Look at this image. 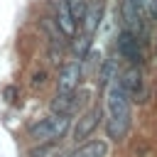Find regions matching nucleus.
I'll return each mask as SVG.
<instances>
[{"label":"nucleus","instance_id":"f257e3e1","mask_svg":"<svg viewBox=\"0 0 157 157\" xmlns=\"http://www.w3.org/2000/svg\"><path fill=\"white\" fill-rule=\"evenodd\" d=\"M132 123V98L130 93L118 83H110L105 93V130L110 140H123Z\"/></svg>","mask_w":157,"mask_h":157},{"label":"nucleus","instance_id":"f03ea898","mask_svg":"<svg viewBox=\"0 0 157 157\" xmlns=\"http://www.w3.org/2000/svg\"><path fill=\"white\" fill-rule=\"evenodd\" d=\"M69 130V115L64 113H52L42 120H37L34 125L27 128V137L37 140V142H49V140H61Z\"/></svg>","mask_w":157,"mask_h":157},{"label":"nucleus","instance_id":"7ed1b4c3","mask_svg":"<svg viewBox=\"0 0 157 157\" xmlns=\"http://www.w3.org/2000/svg\"><path fill=\"white\" fill-rule=\"evenodd\" d=\"M120 22H123V29L137 34L145 42V37H147V12H142L132 0H120Z\"/></svg>","mask_w":157,"mask_h":157},{"label":"nucleus","instance_id":"20e7f679","mask_svg":"<svg viewBox=\"0 0 157 157\" xmlns=\"http://www.w3.org/2000/svg\"><path fill=\"white\" fill-rule=\"evenodd\" d=\"M118 54L128 61V64H142L145 54H142V39L128 29H123L118 34Z\"/></svg>","mask_w":157,"mask_h":157},{"label":"nucleus","instance_id":"39448f33","mask_svg":"<svg viewBox=\"0 0 157 157\" xmlns=\"http://www.w3.org/2000/svg\"><path fill=\"white\" fill-rule=\"evenodd\" d=\"M120 86L130 93L132 101L142 103V91H145V81H142V64H128V69L120 74Z\"/></svg>","mask_w":157,"mask_h":157},{"label":"nucleus","instance_id":"423d86ee","mask_svg":"<svg viewBox=\"0 0 157 157\" xmlns=\"http://www.w3.org/2000/svg\"><path fill=\"white\" fill-rule=\"evenodd\" d=\"M81 83V61H66L59 69V78H56V91L59 93H74Z\"/></svg>","mask_w":157,"mask_h":157},{"label":"nucleus","instance_id":"0eeeda50","mask_svg":"<svg viewBox=\"0 0 157 157\" xmlns=\"http://www.w3.org/2000/svg\"><path fill=\"white\" fill-rule=\"evenodd\" d=\"M98 123H101V108L93 105V108L83 110L81 118H78V123H76V128H74V140H76V142L88 140V137L93 135V130L98 128Z\"/></svg>","mask_w":157,"mask_h":157},{"label":"nucleus","instance_id":"6e6552de","mask_svg":"<svg viewBox=\"0 0 157 157\" xmlns=\"http://www.w3.org/2000/svg\"><path fill=\"white\" fill-rule=\"evenodd\" d=\"M54 22H56L59 29L64 32V37H76L78 20L74 17V12H71V7H69L66 0H59V2H56V17H54Z\"/></svg>","mask_w":157,"mask_h":157},{"label":"nucleus","instance_id":"1a4fd4ad","mask_svg":"<svg viewBox=\"0 0 157 157\" xmlns=\"http://www.w3.org/2000/svg\"><path fill=\"white\" fill-rule=\"evenodd\" d=\"M103 12H105V5H103V0H88V7H86V15H83V32L86 34H96V29H98V25H101V20H103Z\"/></svg>","mask_w":157,"mask_h":157},{"label":"nucleus","instance_id":"9d476101","mask_svg":"<svg viewBox=\"0 0 157 157\" xmlns=\"http://www.w3.org/2000/svg\"><path fill=\"white\" fill-rule=\"evenodd\" d=\"M76 105H78L76 91H74V93H59V91H56V96H54L52 103H49L52 113H64V115H71V113L76 110Z\"/></svg>","mask_w":157,"mask_h":157},{"label":"nucleus","instance_id":"9b49d317","mask_svg":"<svg viewBox=\"0 0 157 157\" xmlns=\"http://www.w3.org/2000/svg\"><path fill=\"white\" fill-rule=\"evenodd\" d=\"M105 155H108L105 140H88V142H81L69 157H105Z\"/></svg>","mask_w":157,"mask_h":157},{"label":"nucleus","instance_id":"f8f14e48","mask_svg":"<svg viewBox=\"0 0 157 157\" xmlns=\"http://www.w3.org/2000/svg\"><path fill=\"white\" fill-rule=\"evenodd\" d=\"M64 147L59 140H49V142H39L37 147H32L27 152V157H61Z\"/></svg>","mask_w":157,"mask_h":157},{"label":"nucleus","instance_id":"ddd939ff","mask_svg":"<svg viewBox=\"0 0 157 157\" xmlns=\"http://www.w3.org/2000/svg\"><path fill=\"white\" fill-rule=\"evenodd\" d=\"M88 47H91V34H81L78 39H76V44H74V49H76V56L78 59H83L86 54H88Z\"/></svg>","mask_w":157,"mask_h":157},{"label":"nucleus","instance_id":"4468645a","mask_svg":"<svg viewBox=\"0 0 157 157\" xmlns=\"http://www.w3.org/2000/svg\"><path fill=\"white\" fill-rule=\"evenodd\" d=\"M69 2V7H71V12H74V17L81 22L83 20V15H86V7H88V0H66Z\"/></svg>","mask_w":157,"mask_h":157},{"label":"nucleus","instance_id":"2eb2a0df","mask_svg":"<svg viewBox=\"0 0 157 157\" xmlns=\"http://www.w3.org/2000/svg\"><path fill=\"white\" fill-rule=\"evenodd\" d=\"M132 2H135L142 12H147V10H150V0H132Z\"/></svg>","mask_w":157,"mask_h":157},{"label":"nucleus","instance_id":"dca6fc26","mask_svg":"<svg viewBox=\"0 0 157 157\" xmlns=\"http://www.w3.org/2000/svg\"><path fill=\"white\" fill-rule=\"evenodd\" d=\"M32 83H34V86H42V83H44V74H42V71L34 74V81H32Z\"/></svg>","mask_w":157,"mask_h":157},{"label":"nucleus","instance_id":"f3484780","mask_svg":"<svg viewBox=\"0 0 157 157\" xmlns=\"http://www.w3.org/2000/svg\"><path fill=\"white\" fill-rule=\"evenodd\" d=\"M5 98H7V101H15V88H12V86L5 88Z\"/></svg>","mask_w":157,"mask_h":157}]
</instances>
